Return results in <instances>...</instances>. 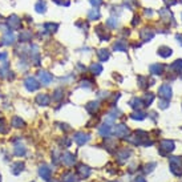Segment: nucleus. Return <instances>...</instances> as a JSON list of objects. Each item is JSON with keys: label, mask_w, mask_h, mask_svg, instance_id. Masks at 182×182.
<instances>
[{"label": "nucleus", "mask_w": 182, "mask_h": 182, "mask_svg": "<svg viewBox=\"0 0 182 182\" xmlns=\"http://www.w3.org/2000/svg\"><path fill=\"white\" fill-rule=\"evenodd\" d=\"M25 85H27V88L29 90H36L39 88V85H37V82H36V80H35V79H32V77L27 79V81H25Z\"/></svg>", "instance_id": "1"}, {"label": "nucleus", "mask_w": 182, "mask_h": 182, "mask_svg": "<svg viewBox=\"0 0 182 182\" xmlns=\"http://www.w3.org/2000/svg\"><path fill=\"white\" fill-rule=\"evenodd\" d=\"M52 76L49 75V73H47V72H41L40 73V80L43 84H49L51 81H52Z\"/></svg>", "instance_id": "2"}, {"label": "nucleus", "mask_w": 182, "mask_h": 182, "mask_svg": "<svg viewBox=\"0 0 182 182\" xmlns=\"http://www.w3.org/2000/svg\"><path fill=\"white\" fill-rule=\"evenodd\" d=\"M141 37L144 39V41L150 40V39L153 37V32H152V31H149V29H144L141 32Z\"/></svg>", "instance_id": "3"}, {"label": "nucleus", "mask_w": 182, "mask_h": 182, "mask_svg": "<svg viewBox=\"0 0 182 182\" xmlns=\"http://www.w3.org/2000/svg\"><path fill=\"white\" fill-rule=\"evenodd\" d=\"M158 53H160L161 56H164V57H167V56L172 55V49L167 47H161L160 49H158Z\"/></svg>", "instance_id": "4"}, {"label": "nucleus", "mask_w": 182, "mask_h": 182, "mask_svg": "<svg viewBox=\"0 0 182 182\" xmlns=\"http://www.w3.org/2000/svg\"><path fill=\"white\" fill-rule=\"evenodd\" d=\"M160 93L164 97H169L170 95H172V90H170V87H167V85H164V87L160 89Z\"/></svg>", "instance_id": "5"}, {"label": "nucleus", "mask_w": 182, "mask_h": 182, "mask_svg": "<svg viewBox=\"0 0 182 182\" xmlns=\"http://www.w3.org/2000/svg\"><path fill=\"white\" fill-rule=\"evenodd\" d=\"M98 57L101 59V60H106L108 57H109V52H108L106 49H101V51H98Z\"/></svg>", "instance_id": "6"}, {"label": "nucleus", "mask_w": 182, "mask_h": 182, "mask_svg": "<svg viewBox=\"0 0 182 182\" xmlns=\"http://www.w3.org/2000/svg\"><path fill=\"white\" fill-rule=\"evenodd\" d=\"M114 49H117V51H125V49H126V44H125V43H122V41H118L117 44H114Z\"/></svg>", "instance_id": "7"}, {"label": "nucleus", "mask_w": 182, "mask_h": 182, "mask_svg": "<svg viewBox=\"0 0 182 182\" xmlns=\"http://www.w3.org/2000/svg\"><path fill=\"white\" fill-rule=\"evenodd\" d=\"M36 11H37V12H44L45 11V3L39 1L37 4H36Z\"/></svg>", "instance_id": "8"}, {"label": "nucleus", "mask_w": 182, "mask_h": 182, "mask_svg": "<svg viewBox=\"0 0 182 182\" xmlns=\"http://www.w3.org/2000/svg\"><path fill=\"white\" fill-rule=\"evenodd\" d=\"M98 18H100V12H98V11H90V12H89V19H92V20H93V19H98Z\"/></svg>", "instance_id": "9"}, {"label": "nucleus", "mask_w": 182, "mask_h": 182, "mask_svg": "<svg viewBox=\"0 0 182 182\" xmlns=\"http://www.w3.org/2000/svg\"><path fill=\"white\" fill-rule=\"evenodd\" d=\"M150 70H152L153 73H161V70H162V67L161 65H153V67H150Z\"/></svg>", "instance_id": "10"}, {"label": "nucleus", "mask_w": 182, "mask_h": 182, "mask_svg": "<svg viewBox=\"0 0 182 182\" xmlns=\"http://www.w3.org/2000/svg\"><path fill=\"white\" fill-rule=\"evenodd\" d=\"M13 40V36H12V33H7V36L4 37V40H3V43L4 44H11V41Z\"/></svg>", "instance_id": "11"}, {"label": "nucleus", "mask_w": 182, "mask_h": 182, "mask_svg": "<svg viewBox=\"0 0 182 182\" xmlns=\"http://www.w3.org/2000/svg\"><path fill=\"white\" fill-rule=\"evenodd\" d=\"M88 136H84V134H77V136H76V141H77V142H80V144H82V142H85V141H87L88 140Z\"/></svg>", "instance_id": "12"}, {"label": "nucleus", "mask_w": 182, "mask_h": 182, "mask_svg": "<svg viewBox=\"0 0 182 182\" xmlns=\"http://www.w3.org/2000/svg\"><path fill=\"white\" fill-rule=\"evenodd\" d=\"M37 101L40 102V104H48V97H47L45 95H44V96L40 95V97L37 98Z\"/></svg>", "instance_id": "13"}, {"label": "nucleus", "mask_w": 182, "mask_h": 182, "mask_svg": "<svg viewBox=\"0 0 182 182\" xmlns=\"http://www.w3.org/2000/svg\"><path fill=\"white\" fill-rule=\"evenodd\" d=\"M101 69H102V68H101V65H92V70H93V72H96V73H100L101 72Z\"/></svg>", "instance_id": "14"}, {"label": "nucleus", "mask_w": 182, "mask_h": 182, "mask_svg": "<svg viewBox=\"0 0 182 182\" xmlns=\"http://www.w3.org/2000/svg\"><path fill=\"white\" fill-rule=\"evenodd\" d=\"M173 68L174 69H178V68H182V60H178L174 62V65H173Z\"/></svg>", "instance_id": "15"}, {"label": "nucleus", "mask_w": 182, "mask_h": 182, "mask_svg": "<svg viewBox=\"0 0 182 182\" xmlns=\"http://www.w3.org/2000/svg\"><path fill=\"white\" fill-rule=\"evenodd\" d=\"M90 3H92L93 5H100L101 4V0H90Z\"/></svg>", "instance_id": "16"}, {"label": "nucleus", "mask_w": 182, "mask_h": 182, "mask_svg": "<svg viewBox=\"0 0 182 182\" xmlns=\"http://www.w3.org/2000/svg\"><path fill=\"white\" fill-rule=\"evenodd\" d=\"M0 59H1V60H5V59H7V53L3 52L1 55H0Z\"/></svg>", "instance_id": "17"}, {"label": "nucleus", "mask_w": 182, "mask_h": 182, "mask_svg": "<svg viewBox=\"0 0 182 182\" xmlns=\"http://www.w3.org/2000/svg\"><path fill=\"white\" fill-rule=\"evenodd\" d=\"M177 40L178 41H182V35H177ZM181 44H182V43H181Z\"/></svg>", "instance_id": "18"}]
</instances>
